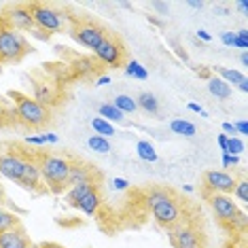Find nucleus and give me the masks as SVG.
Wrapping results in <instances>:
<instances>
[{"mask_svg": "<svg viewBox=\"0 0 248 248\" xmlns=\"http://www.w3.org/2000/svg\"><path fill=\"white\" fill-rule=\"evenodd\" d=\"M70 159L60 155H43L38 159V168H41V178L47 185L51 193H62L68 189V172H70Z\"/></svg>", "mask_w": 248, "mask_h": 248, "instance_id": "1", "label": "nucleus"}, {"mask_svg": "<svg viewBox=\"0 0 248 248\" xmlns=\"http://www.w3.org/2000/svg\"><path fill=\"white\" fill-rule=\"evenodd\" d=\"M11 98H15V110H17V121H21L28 127H43L51 119V112L47 106L38 104L34 98L24 95L19 92H11Z\"/></svg>", "mask_w": 248, "mask_h": 248, "instance_id": "2", "label": "nucleus"}, {"mask_svg": "<svg viewBox=\"0 0 248 248\" xmlns=\"http://www.w3.org/2000/svg\"><path fill=\"white\" fill-rule=\"evenodd\" d=\"M32 47L28 45L21 32L11 30L9 26L0 28V64H13L19 62L26 53H30Z\"/></svg>", "mask_w": 248, "mask_h": 248, "instance_id": "3", "label": "nucleus"}, {"mask_svg": "<svg viewBox=\"0 0 248 248\" xmlns=\"http://www.w3.org/2000/svg\"><path fill=\"white\" fill-rule=\"evenodd\" d=\"M30 11H32V19H34V28H38L41 32L53 34V32L64 30L66 15L60 13V11H55L53 7L43 4V2H32Z\"/></svg>", "mask_w": 248, "mask_h": 248, "instance_id": "4", "label": "nucleus"}, {"mask_svg": "<svg viewBox=\"0 0 248 248\" xmlns=\"http://www.w3.org/2000/svg\"><path fill=\"white\" fill-rule=\"evenodd\" d=\"M93 53L102 64L112 66V68L121 66L123 60H125V47H123L117 36H108V34H106V38L100 43V47L95 49Z\"/></svg>", "mask_w": 248, "mask_h": 248, "instance_id": "5", "label": "nucleus"}, {"mask_svg": "<svg viewBox=\"0 0 248 248\" xmlns=\"http://www.w3.org/2000/svg\"><path fill=\"white\" fill-rule=\"evenodd\" d=\"M70 34L78 45L92 49V51H95V49L100 47V43L106 38L104 28L98 26V24H92V21H87V24H78L77 28H72Z\"/></svg>", "mask_w": 248, "mask_h": 248, "instance_id": "6", "label": "nucleus"}, {"mask_svg": "<svg viewBox=\"0 0 248 248\" xmlns=\"http://www.w3.org/2000/svg\"><path fill=\"white\" fill-rule=\"evenodd\" d=\"M235 183H238V180L225 170H208L204 174L206 191L212 195H229L231 191H233Z\"/></svg>", "mask_w": 248, "mask_h": 248, "instance_id": "7", "label": "nucleus"}, {"mask_svg": "<svg viewBox=\"0 0 248 248\" xmlns=\"http://www.w3.org/2000/svg\"><path fill=\"white\" fill-rule=\"evenodd\" d=\"M168 238L174 248H202V233L193 225H174Z\"/></svg>", "mask_w": 248, "mask_h": 248, "instance_id": "8", "label": "nucleus"}, {"mask_svg": "<svg viewBox=\"0 0 248 248\" xmlns=\"http://www.w3.org/2000/svg\"><path fill=\"white\" fill-rule=\"evenodd\" d=\"M151 212H153V218L157 223L161 225V227H174V225L180 223V204L176 197H168L166 202H161V204H157L155 208H151Z\"/></svg>", "mask_w": 248, "mask_h": 248, "instance_id": "9", "label": "nucleus"}, {"mask_svg": "<svg viewBox=\"0 0 248 248\" xmlns=\"http://www.w3.org/2000/svg\"><path fill=\"white\" fill-rule=\"evenodd\" d=\"M4 21L11 30L15 32H32L34 30V19H32V11L30 4H17V7L9 9L4 13Z\"/></svg>", "mask_w": 248, "mask_h": 248, "instance_id": "10", "label": "nucleus"}, {"mask_svg": "<svg viewBox=\"0 0 248 248\" xmlns=\"http://www.w3.org/2000/svg\"><path fill=\"white\" fill-rule=\"evenodd\" d=\"M210 208H212V212L217 214L218 221L225 225L231 223V218L240 212L238 204H235L233 197H229V195H210Z\"/></svg>", "mask_w": 248, "mask_h": 248, "instance_id": "11", "label": "nucleus"}, {"mask_svg": "<svg viewBox=\"0 0 248 248\" xmlns=\"http://www.w3.org/2000/svg\"><path fill=\"white\" fill-rule=\"evenodd\" d=\"M24 163L26 159L19 153H4L0 155V176L13 180V183H19L21 172H24Z\"/></svg>", "mask_w": 248, "mask_h": 248, "instance_id": "12", "label": "nucleus"}, {"mask_svg": "<svg viewBox=\"0 0 248 248\" xmlns=\"http://www.w3.org/2000/svg\"><path fill=\"white\" fill-rule=\"evenodd\" d=\"M19 185L24 187L26 191H43V178H41V168H38V161L34 159H26L24 163V172H21V178H19Z\"/></svg>", "mask_w": 248, "mask_h": 248, "instance_id": "13", "label": "nucleus"}, {"mask_svg": "<svg viewBox=\"0 0 248 248\" xmlns=\"http://www.w3.org/2000/svg\"><path fill=\"white\" fill-rule=\"evenodd\" d=\"M30 244V235L26 233V229L21 225L0 233V248H28Z\"/></svg>", "mask_w": 248, "mask_h": 248, "instance_id": "14", "label": "nucleus"}, {"mask_svg": "<svg viewBox=\"0 0 248 248\" xmlns=\"http://www.w3.org/2000/svg\"><path fill=\"white\" fill-rule=\"evenodd\" d=\"M34 83V100L38 104H43V106H53L55 102H58V92L53 89L51 83H47V81H32Z\"/></svg>", "mask_w": 248, "mask_h": 248, "instance_id": "15", "label": "nucleus"}, {"mask_svg": "<svg viewBox=\"0 0 248 248\" xmlns=\"http://www.w3.org/2000/svg\"><path fill=\"white\" fill-rule=\"evenodd\" d=\"M89 180H95L92 168L85 166V163H70V172H68V189L75 187V185L81 183H89Z\"/></svg>", "mask_w": 248, "mask_h": 248, "instance_id": "16", "label": "nucleus"}, {"mask_svg": "<svg viewBox=\"0 0 248 248\" xmlns=\"http://www.w3.org/2000/svg\"><path fill=\"white\" fill-rule=\"evenodd\" d=\"M100 206H102V197H100V191H98V189H92V191H89V193L77 204L78 210H81L83 214H87V217H92V214L98 212Z\"/></svg>", "mask_w": 248, "mask_h": 248, "instance_id": "17", "label": "nucleus"}, {"mask_svg": "<svg viewBox=\"0 0 248 248\" xmlns=\"http://www.w3.org/2000/svg\"><path fill=\"white\" fill-rule=\"evenodd\" d=\"M95 189V180H89V183H81V185H75V187H70L68 191H66V195H64V200L68 202V206L72 208H77L78 202L85 197L89 191Z\"/></svg>", "mask_w": 248, "mask_h": 248, "instance_id": "18", "label": "nucleus"}, {"mask_svg": "<svg viewBox=\"0 0 248 248\" xmlns=\"http://www.w3.org/2000/svg\"><path fill=\"white\" fill-rule=\"evenodd\" d=\"M208 92H210L217 100H229L233 89H231L221 77H210L208 78Z\"/></svg>", "mask_w": 248, "mask_h": 248, "instance_id": "19", "label": "nucleus"}, {"mask_svg": "<svg viewBox=\"0 0 248 248\" xmlns=\"http://www.w3.org/2000/svg\"><path fill=\"white\" fill-rule=\"evenodd\" d=\"M136 153H138L140 159L146 161V163H155L157 159H159V155H157L155 146L151 144L149 140H138V144H136Z\"/></svg>", "mask_w": 248, "mask_h": 248, "instance_id": "20", "label": "nucleus"}, {"mask_svg": "<svg viewBox=\"0 0 248 248\" xmlns=\"http://www.w3.org/2000/svg\"><path fill=\"white\" fill-rule=\"evenodd\" d=\"M115 108H119L123 115H129V112H136L138 108V104H136V100L132 98V95H127V93H119V95H115V100L110 102Z\"/></svg>", "mask_w": 248, "mask_h": 248, "instance_id": "21", "label": "nucleus"}, {"mask_svg": "<svg viewBox=\"0 0 248 248\" xmlns=\"http://www.w3.org/2000/svg\"><path fill=\"white\" fill-rule=\"evenodd\" d=\"M98 112H100V117H102V119H106L108 123H123V121H125V115H123L119 108H115V106H112L110 102L100 104Z\"/></svg>", "mask_w": 248, "mask_h": 248, "instance_id": "22", "label": "nucleus"}, {"mask_svg": "<svg viewBox=\"0 0 248 248\" xmlns=\"http://www.w3.org/2000/svg\"><path fill=\"white\" fill-rule=\"evenodd\" d=\"M136 104H138L142 110L149 112V115H157V112H159V100H157L153 93H149V92H142V93H140L138 100H136Z\"/></svg>", "mask_w": 248, "mask_h": 248, "instance_id": "23", "label": "nucleus"}, {"mask_svg": "<svg viewBox=\"0 0 248 248\" xmlns=\"http://www.w3.org/2000/svg\"><path fill=\"white\" fill-rule=\"evenodd\" d=\"M72 68L77 70V75L89 77V75H93L95 72L98 64H95V60H92V58H77L75 62H72Z\"/></svg>", "mask_w": 248, "mask_h": 248, "instance_id": "24", "label": "nucleus"}, {"mask_svg": "<svg viewBox=\"0 0 248 248\" xmlns=\"http://www.w3.org/2000/svg\"><path fill=\"white\" fill-rule=\"evenodd\" d=\"M170 129L178 136H185V138H193L195 136V125L191 121H185V119H174L170 123Z\"/></svg>", "mask_w": 248, "mask_h": 248, "instance_id": "25", "label": "nucleus"}, {"mask_svg": "<svg viewBox=\"0 0 248 248\" xmlns=\"http://www.w3.org/2000/svg\"><path fill=\"white\" fill-rule=\"evenodd\" d=\"M92 127H93V132L98 134V136H102V138H108V136H115V134H117L115 125L108 123L106 119H102V117H93V119H92Z\"/></svg>", "mask_w": 248, "mask_h": 248, "instance_id": "26", "label": "nucleus"}, {"mask_svg": "<svg viewBox=\"0 0 248 248\" xmlns=\"http://www.w3.org/2000/svg\"><path fill=\"white\" fill-rule=\"evenodd\" d=\"M218 77L223 78L225 83L231 87H238L240 83H244L246 81V77H244V72H240V70H233V68H218Z\"/></svg>", "mask_w": 248, "mask_h": 248, "instance_id": "27", "label": "nucleus"}, {"mask_svg": "<svg viewBox=\"0 0 248 248\" xmlns=\"http://www.w3.org/2000/svg\"><path fill=\"white\" fill-rule=\"evenodd\" d=\"M125 75L132 78H138V81H146V78H149V70H146L138 60H129L125 64Z\"/></svg>", "mask_w": 248, "mask_h": 248, "instance_id": "28", "label": "nucleus"}, {"mask_svg": "<svg viewBox=\"0 0 248 248\" xmlns=\"http://www.w3.org/2000/svg\"><path fill=\"white\" fill-rule=\"evenodd\" d=\"M13 227H19V217L9 210H4V208H0V233L2 231H9Z\"/></svg>", "mask_w": 248, "mask_h": 248, "instance_id": "29", "label": "nucleus"}, {"mask_svg": "<svg viewBox=\"0 0 248 248\" xmlns=\"http://www.w3.org/2000/svg\"><path fill=\"white\" fill-rule=\"evenodd\" d=\"M87 146L92 151H95V153H110V149H112L110 142H108V138H102V136H98V134L89 136Z\"/></svg>", "mask_w": 248, "mask_h": 248, "instance_id": "30", "label": "nucleus"}, {"mask_svg": "<svg viewBox=\"0 0 248 248\" xmlns=\"http://www.w3.org/2000/svg\"><path fill=\"white\" fill-rule=\"evenodd\" d=\"M168 197H172V195H170V191H166V189H153V191H149V195H146L144 204L149 206V208H155L157 204L166 202Z\"/></svg>", "mask_w": 248, "mask_h": 248, "instance_id": "31", "label": "nucleus"}, {"mask_svg": "<svg viewBox=\"0 0 248 248\" xmlns=\"http://www.w3.org/2000/svg\"><path fill=\"white\" fill-rule=\"evenodd\" d=\"M225 153L240 157V153H244V142H242L240 138H235V136H229L227 138V149H225Z\"/></svg>", "mask_w": 248, "mask_h": 248, "instance_id": "32", "label": "nucleus"}, {"mask_svg": "<svg viewBox=\"0 0 248 248\" xmlns=\"http://www.w3.org/2000/svg\"><path fill=\"white\" fill-rule=\"evenodd\" d=\"M231 193H233V197H238L242 204H248V183H246V180H240V183H235V187H233Z\"/></svg>", "mask_w": 248, "mask_h": 248, "instance_id": "33", "label": "nucleus"}, {"mask_svg": "<svg viewBox=\"0 0 248 248\" xmlns=\"http://www.w3.org/2000/svg\"><path fill=\"white\" fill-rule=\"evenodd\" d=\"M227 225H229V227L233 229V231H244V227H246V212L240 210L233 218H231V223H227Z\"/></svg>", "mask_w": 248, "mask_h": 248, "instance_id": "34", "label": "nucleus"}, {"mask_svg": "<svg viewBox=\"0 0 248 248\" xmlns=\"http://www.w3.org/2000/svg\"><path fill=\"white\" fill-rule=\"evenodd\" d=\"M221 163H223V168L238 166V163H240V157H238V155H227V153H223V159H221Z\"/></svg>", "mask_w": 248, "mask_h": 248, "instance_id": "35", "label": "nucleus"}, {"mask_svg": "<svg viewBox=\"0 0 248 248\" xmlns=\"http://www.w3.org/2000/svg\"><path fill=\"white\" fill-rule=\"evenodd\" d=\"M233 129H235V134H242V136H248V123H246V119L233 121Z\"/></svg>", "mask_w": 248, "mask_h": 248, "instance_id": "36", "label": "nucleus"}, {"mask_svg": "<svg viewBox=\"0 0 248 248\" xmlns=\"http://www.w3.org/2000/svg\"><path fill=\"white\" fill-rule=\"evenodd\" d=\"M112 189H115V191H125L127 187H129V183H127V180L125 178H119V176H115V178H112Z\"/></svg>", "mask_w": 248, "mask_h": 248, "instance_id": "37", "label": "nucleus"}, {"mask_svg": "<svg viewBox=\"0 0 248 248\" xmlns=\"http://www.w3.org/2000/svg\"><path fill=\"white\" fill-rule=\"evenodd\" d=\"M187 108H189V110H193V112H200V115L204 117V119H208V112L202 108V106L197 104V102H189V104H187Z\"/></svg>", "mask_w": 248, "mask_h": 248, "instance_id": "38", "label": "nucleus"}, {"mask_svg": "<svg viewBox=\"0 0 248 248\" xmlns=\"http://www.w3.org/2000/svg\"><path fill=\"white\" fill-rule=\"evenodd\" d=\"M231 47L246 51V49H248V41H244V38H240V36H235V38H233V45H231Z\"/></svg>", "mask_w": 248, "mask_h": 248, "instance_id": "39", "label": "nucleus"}, {"mask_svg": "<svg viewBox=\"0 0 248 248\" xmlns=\"http://www.w3.org/2000/svg\"><path fill=\"white\" fill-rule=\"evenodd\" d=\"M26 144L41 146V144H47V142H45V136H28V138H26Z\"/></svg>", "mask_w": 248, "mask_h": 248, "instance_id": "40", "label": "nucleus"}, {"mask_svg": "<svg viewBox=\"0 0 248 248\" xmlns=\"http://www.w3.org/2000/svg\"><path fill=\"white\" fill-rule=\"evenodd\" d=\"M233 38H235V32H223L221 41H223V45H227V47H231V45H233Z\"/></svg>", "mask_w": 248, "mask_h": 248, "instance_id": "41", "label": "nucleus"}, {"mask_svg": "<svg viewBox=\"0 0 248 248\" xmlns=\"http://www.w3.org/2000/svg\"><path fill=\"white\" fill-rule=\"evenodd\" d=\"M153 9H155V11H159L161 15H166L170 7H168V2H159V0H155V2H153Z\"/></svg>", "mask_w": 248, "mask_h": 248, "instance_id": "42", "label": "nucleus"}, {"mask_svg": "<svg viewBox=\"0 0 248 248\" xmlns=\"http://www.w3.org/2000/svg\"><path fill=\"white\" fill-rule=\"evenodd\" d=\"M174 53H176V55H178V58L183 60V62H189V55L185 53V51H183V47H178L176 43H174Z\"/></svg>", "mask_w": 248, "mask_h": 248, "instance_id": "43", "label": "nucleus"}, {"mask_svg": "<svg viewBox=\"0 0 248 248\" xmlns=\"http://www.w3.org/2000/svg\"><path fill=\"white\" fill-rule=\"evenodd\" d=\"M227 138L229 136H225V134H218V138H217V142H218V149L225 153V149H227Z\"/></svg>", "mask_w": 248, "mask_h": 248, "instance_id": "44", "label": "nucleus"}, {"mask_svg": "<svg viewBox=\"0 0 248 248\" xmlns=\"http://www.w3.org/2000/svg\"><path fill=\"white\" fill-rule=\"evenodd\" d=\"M187 7L195 9V11H202V9H204V0H189Z\"/></svg>", "mask_w": 248, "mask_h": 248, "instance_id": "45", "label": "nucleus"}, {"mask_svg": "<svg viewBox=\"0 0 248 248\" xmlns=\"http://www.w3.org/2000/svg\"><path fill=\"white\" fill-rule=\"evenodd\" d=\"M195 36H197V41H204V43H208V41H210V38H212V36L208 34L206 30H197V32H195Z\"/></svg>", "mask_w": 248, "mask_h": 248, "instance_id": "46", "label": "nucleus"}, {"mask_svg": "<svg viewBox=\"0 0 248 248\" xmlns=\"http://www.w3.org/2000/svg\"><path fill=\"white\" fill-rule=\"evenodd\" d=\"M95 85H100V87H104V85H110V77H106V75L98 77V78H95Z\"/></svg>", "mask_w": 248, "mask_h": 248, "instance_id": "47", "label": "nucleus"}, {"mask_svg": "<svg viewBox=\"0 0 248 248\" xmlns=\"http://www.w3.org/2000/svg\"><path fill=\"white\" fill-rule=\"evenodd\" d=\"M223 132H225V136H227V134H231V136H233V134H235V129H233V123L225 121V123H223Z\"/></svg>", "mask_w": 248, "mask_h": 248, "instance_id": "48", "label": "nucleus"}, {"mask_svg": "<svg viewBox=\"0 0 248 248\" xmlns=\"http://www.w3.org/2000/svg\"><path fill=\"white\" fill-rule=\"evenodd\" d=\"M195 72H197V77L206 78V81H208V78L212 77V75H210V70H208V68H195Z\"/></svg>", "mask_w": 248, "mask_h": 248, "instance_id": "49", "label": "nucleus"}, {"mask_svg": "<svg viewBox=\"0 0 248 248\" xmlns=\"http://www.w3.org/2000/svg\"><path fill=\"white\" fill-rule=\"evenodd\" d=\"M43 136H45V142H47V144H55V142H58V134H43Z\"/></svg>", "mask_w": 248, "mask_h": 248, "instance_id": "50", "label": "nucleus"}, {"mask_svg": "<svg viewBox=\"0 0 248 248\" xmlns=\"http://www.w3.org/2000/svg\"><path fill=\"white\" fill-rule=\"evenodd\" d=\"M41 248H66V246H62L58 244V242H43V244H38Z\"/></svg>", "mask_w": 248, "mask_h": 248, "instance_id": "51", "label": "nucleus"}, {"mask_svg": "<svg viewBox=\"0 0 248 248\" xmlns=\"http://www.w3.org/2000/svg\"><path fill=\"white\" fill-rule=\"evenodd\" d=\"M238 9L242 11V13H248V2H246V0H240V2H238Z\"/></svg>", "mask_w": 248, "mask_h": 248, "instance_id": "52", "label": "nucleus"}, {"mask_svg": "<svg viewBox=\"0 0 248 248\" xmlns=\"http://www.w3.org/2000/svg\"><path fill=\"white\" fill-rule=\"evenodd\" d=\"M235 36H240V38H244V41H248V30H246V28H242V30L235 32Z\"/></svg>", "mask_w": 248, "mask_h": 248, "instance_id": "53", "label": "nucleus"}, {"mask_svg": "<svg viewBox=\"0 0 248 248\" xmlns=\"http://www.w3.org/2000/svg\"><path fill=\"white\" fill-rule=\"evenodd\" d=\"M2 204H7V195H4V187L0 185V208H2Z\"/></svg>", "mask_w": 248, "mask_h": 248, "instance_id": "54", "label": "nucleus"}, {"mask_svg": "<svg viewBox=\"0 0 248 248\" xmlns=\"http://www.w3.org/2000/svg\"><path fill=\"white\" fill-rule=\"evenodd\" d=\"M238 89H240L242 93H248V78H246L244 83H240V85H238Z\"/></svg>", "mask_w": 248, "mask_h": 248, "instance_id": "55", "label": "nucleus"}, {"mask_svg": "<svg viewBox=\"0 0 248 248\" xmlns=\"http://www.w3.org/2000/svg\"><path fill=\"white\" fill-rule=\"evenodd\" d=\"M240 62H242V66H248V53H246V51H242Z\"/></svg>", "mask_w": 248, "mask_h": 248, "instance_id": "56", "label": "nucleus"}, {"mask_svg": "<svg viewBox=\"0 0 248 248\" xmlns=\"http://www.w3.org/2000/svg\"><path fill=\"white\" fill-rule=\"evenodd\" d=\"M0 123H4V102L0 100Z\"/></svg>", "mask_w": 248, "mask_h": 248, "instance_id": "57", "label": "nucleus"}, {"mask_svg": "<svg viewBox=\"0 0 248 248\" xmlns=\"http://www.w3.org/2000/svg\"><path fill=\"white\" fill-rule=\"evenodd\" d=\"M149 21H151V24H155V26H163V21H159V19H157V17H149Z\"/></svg>", "mask_w": 248, "mask_h": 248, "instance_id": "58", "label": "nucleus"}, {"mask_svg": "<svg viewBox=\"0 0 248 248\" xmlns=\"http://www.w3.org/2000/svg\"><path fill=\"white\" fill-rule=\"evenodd\" d=\"M183 191H187V193H193V185H185Z\"/></svg>", "mask_w": 248, "mask_h": 248, "instance_id": "59", "label": "nucleus"}, {"mask_svg": "<svg viewBox=\"0 0 248 248\" xmlns=\"http://www.w3.org/2000/svg\"><path fill=\"white\" fill-rule=\"evenodd\" d=\"M28 248H41V246H38V244H30V246H28Z\"/></svg>", "mask_w": 248, "mask_h": 248, "instance_id": "60", "label": "nucleus"}]
</instances>
